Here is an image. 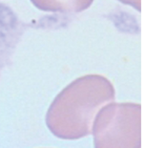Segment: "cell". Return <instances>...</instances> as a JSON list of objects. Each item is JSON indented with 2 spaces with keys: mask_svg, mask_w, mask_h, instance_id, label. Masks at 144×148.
<instances>
[{
  "mask_svg": "<svg viewBox=\"0 0 144 148\" xmlns=\"http://www.w3.org/2000/svg\"><path fill=\"white\" fill-rule=\"evenodd\" d=\"M27 25L14 9L0 0V77L12 63Z\"/></svg>",
  "mask_w": 144,
  "mask_h": 148,
  "instance_id": "obj_1",
  "label": "cell"
}]
</instances>
